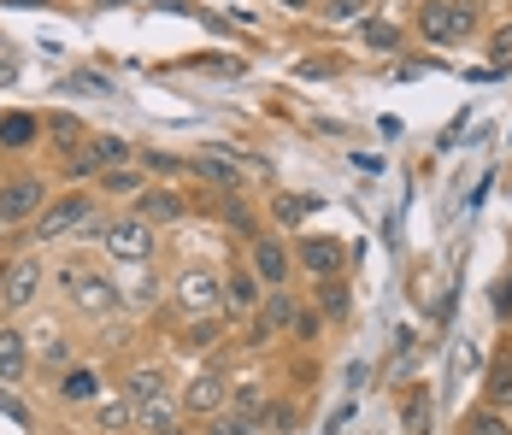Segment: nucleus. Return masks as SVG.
Returning <instances> with one entry per match:
<instances>
[{
  "mask_svg": "<svg viewBox=\"0 0 512 435\" xmlns=\"http://www.w3.org/2000/svg\"><path fill=\"white\" fill-rule=\"evenodd\" d=\"M489 406L495 412H512V359H501V365H489Z\"/></svg>",
  "mask_w": 512,
  "mask_h": 435,
  "instance_id": "6ab92c4d",
  "label": "nucleus"
},
{
  "mask_svg": "<svg viewBox=\"0 0 512 435\" xmlns=\"http://www.w3.org/2000/svg\"><path fill=\"white\" fill-rule=\"evenodd\" d=\"M259 412H265V383H242V388H236V418H248V424H254Z\"/></svg>",
  "mask_w": 512,
  "mask_h": 435,
  "instance_id": "5701e85b",
  "label": "nucleus"
},
{
  "mask_svg": "<svg viewBox=\"0 0 512 435\" xmlns=\"http://www.w3.org/2000/svg\"><path fill=\"white\" fill-rule=\"evenodd\" d=\"M195 165H201V171L212 177V183H236V165H224V159H212V153H201Z\"/></svg>",
  "mask_w": 512,
  "mask_h": 435,
  "instance_id": "bb28decb",
  "label": "nucleus"
},
{
  "mask_svg": "<svg viewBox=\"0 0 512 435\" xmlns=\"http://www.w3.org/2000/svg\"><path fill=\"white\" fill-rule=\"evenodd\" d=\"M171 294H177L183 318H206V312L224 306V277H212V271H183V277L171 283Z\"/></svg>",
  "mask_w": 512,
  "mask_h": 435,
  "instance_id": "423d86ee",
  "label": "nucleus"
},
{
  "mask_svg": "<svg viewBox=\"0 0 512 435\" xmlns=\"http://www.w3.org/2000/svg\"><path fill=\"white\" fill-rule=\"evenodd\" d=\"M101 6H130V0H101Z\"/></svg>",
  "mask_w": 512,
  "mask_h": 435,
  "instance_id": "c9c22d12",
  "label": "nucleus"
},
{
  "mask_svg": "<svg viewBox=\"0 0 512 435\" xmlns=\"http://www.w3.org/2000/svg\"><path fill=\"white\" fill-rule=\"evenodd\" d=\"M142 218H148V224H165V218H183V200H177L171 189H148V194H142Z\"/></svg>",
  "mask_w": 512,
  "mask_h": 435,
  "instance_id": "a211bd4d",
  "label": "nucleus"
},
{
  "mask_svg": "<svg viewBox=\"0 0 512 435\" xmlns=\"http://www.w3.org/2000/svg\"><path fill=\"white\" fill-rule=\"evenodd\" d=\"M365 42H371V48H395L401 36H395V24H365Z\"/></svg>",
  "mask_w": 512,
  "mask_h": 435,
  "instance_id": "cd10ccee",
  "label": "nucleus"
},
{
  "mask_svg": "<svg viewBox=\"0 0 512 435\" xmlns=\"http://www.w3.org/2000/svg\"><path fill=\"white\" fill-rule=\"evenodd\" d=\"M318 312L324 318H348V289L330 277V283H318Z\"/></svg>",
  "mask_w": 512,
  "mask_h": 435,
  "instance_id": "4be33fe9",
  "label": "nucleus"
},
{
  "mask_svg": "<svg viewBox=\"0 0 512 435\" xmlns=\"http://www.w3.org/2000/svg\"><path fill=\"white\" fill-rule=\"evenodd\" d=\"M59 283L71 289V300H77L83 312H95V318L118 306V289H112L106 277H95V271H83V265H65V271H59Z\"/></svg>",
  "mask_w": 512,
  "mask_h": 435,
  "instance_id": "6e6552de",
  "label": "nucleus"
},
{
  "mask_svg": "<svg viewBox=\"0 0 512 435\" xmlns=\"http://www.w3.org/2000/svg\"><path fill=\"white\" fill-rule=\"evenodd\" d=\"M71 89H83V95H112V83H106V77H89V71H77Z\"/></svg>",
  "mask_w": 512,
  "mask_h": 435,
  "instance_id": "c756f323",
  "label": "nucleus"
},
{
  "mask_svg": "<svg viewBox=\"0 0 512 435\" xmlns=\"http://www.w3.org/2000/svg\"><path fill=\"white\" fill-rule=\"evenodd\" d=\"M465 435H512V418L507 412H495V406H483V412H471Z\"/></svg>",
  "mask_w": 512,
  "mask_h": 435,
  "instance_id": "aec40b11",
  "label": "nucleus"
},
{
  "mask_svg": "<svg viewBox=\"0 0 512 435\" xmlns=\"http://www.w3.org/2000/svg\"><path fill=\"white\" fill-rule=\"evenodd\" d=\"M130 159H136V147L124 136H89V147L77 159H65V165H71V177H106V171H124Z\"/></svg>",
  "mask_w": 512,
  "mask_h": 435,
  "instance_id": "20e7f679",
  "label": "nucleus"
},
{
  "mask_svg": "<svg viewBox=\"0 0 512 435\" xmlns=\"http://www.w3.org/2000/svg\"><path fill=\"white\" fill-rule=\"evenodd\" d=\"M224 400H230L224 371H201L195 383L183 388V412H201V418H218V412H224Z\"/></svg>",
  "mask_w": 512,
  "mask_h": 435,
  "instance_id": "9d476101",
  "label": "nucleus"
},
{
  "mask_svg": "<svg viewBox=\"0 0 512 435\" xmlns=\"http://www.w3.org/2000/svg\"><path fill=\"white\" fill-rule=\"evenodd\" d=\"M36 136H42L36 118H6V124H0V147H30Z\"/></svg>",
  "mask_w": 512,
  "mask_h": 435,
  "instance_id": "412c9836",
  "label": "nucleus"
},
{
  "mask_svg": "<svg viewBox=\"0 0 512 435\" xmlns=\"http://www.w3.org/2000/svg\"><path fill=\"white\" fill-rule=\"evenodd\" d=\"M495 318H512V277H501V289H495Z\"/></svg>",
  "mask_w": 512,
  "mask_h": 435,
  "instance_id": "7c9ffc66",
  "label": "nucleus"
},
{
  "mask_svg": "<svg viewBox=\"0 0 512 435\" xmlns=\"http://www.w3.org/2000/svg\"><path fill=\"white\" fill-rule=\"evenodd\" d=\"M101 189L106 194H142V171H130V165H124V171H106Z\"/></svg>",
  "mask_w": 512,
  "mask_h": 435,
  "instance_id": "393cba45",
  "label": "nucleus"
},
{
  "mask_svg": "<svg viewBox=\"0 0 512 435\" xmlns=\"http://www.w3.org/2000/svg\"><path fill=\"white\" fill-rule=\"evenodd\" d=\"M471 24H477V18H471V6H460V0H430V6L418 12V36H424V42H442V48H448V42H465Z\"/></svg>",
  "mask_w": 512,
  "mask_h": 435,
  "instance_id": "f03ea898",
  "label": "nucleus"
},
{
  "mask_svg": "<svg viewBox=\"0 0 512 435\" xmlns=\"http://www.w3.org/2000/svg\"><path fill=\"white\" fill-rule=\"evenodd\" d=\"M407 435H430V394L424 388L407 400Z\"/></svg>",
  "mask_w": 512,
  "mask_h": 435,
  "instance_id": "b1692460",
  "label": "nucleus"
},
{
  "mask_svg": "<svg viewBox=\"0 0 512 435\" xmlns=\"http://www.w3.org/2000/svg\"><path fill=\"white\" fill-rule=\"evenodd\" d=\"M124 400H130V412H142V406H154V400H171V383H165V371H154V365L130 371V383H124Z\"/></svg>",
  "mask_w": 512,
  "mask_h": 435,
  "instance_id": "2eb2a0df",
  "label": "nucleus"
},
{
  "mask_svg": "<svg viewBox=\"0 0 512 435\" xmlns=\"http://www.w3.org/2000/svg\"><path fill=\"white\" fill-rule=\"evenodd\" d=\"M48 283V271H42V259H12L6 271H0V312H24L36 294Z\"/></svg>",
  "mask_w": 512,
  "mask_h": 435,
  "instance_id": "39448f33",
  "label": "nucleus"
},
{
  "mask_svg": "<svg viewBox=\"0 0 512 435\" xmlns=\"http://www.w3.org/2000/svg\"><path fill=\"white\" fill-rule=\"evenodd\" d=\"M248 430H254V424L230 412V418H212V430H206V435H248Z\"/></svg>",
  "mask_w": 512,
  "mask_h": 435,
  "instance_id": "c85d7f7f",
  "label": "nucleus"
},
{
  "mask_svg": "<svg viewBox=\"0 0 512 435\" xmlns=\"http://www.w3.org/2000/svg\"><path fill=\"white\" fill-rule=\"evenodd\" d=\"M295 259L307 265L318 283H330V277L342 271V242H330V236H307V242L295 247Z\"/></svg>",
  "mask_w": 512,
  "mask_h": 435,
  "instance_id": "f8f14e48",
  "label": "nucleus"
},
{
  "mask_svg": "<svg viewBox=\"0 0 512 435\" xmlns=\"http://www.w3.org/2000/svg\"><path fill=\"white\" fill-rule=\"evenodd\" d=\"M295 336H301V341L318 336V312H295Z\"/></svg>",
  "mask_w": 512,
  "mask_h": 435,
  "instance_id": "2f4dec72",
  "label": "nucleus"
},
{
  "mask_svg": "<svg viewBox=\"0 0 512 435\" xmlns=\"http://www.w3.org/2000/svg\"><path fill=\"white\" fill-rule=\"evenodd\" d=\"M283 6H295V12H301V6H307V0H283Z\"/></svg>",
  "mask_w": 512,
  "mask_h": 435,
  "instance_id": "f704fd0d",
  "label": "nucleus"
},
{
  "mask_svg": "<svg viewBox=\"0 0 512 435\" xmlns=\"http://www.w3.org/2000/svg\"><path fill=\"white\" fill-rule=\"evenodd\" d=\"M489 53H495L501 65H507V59H512V24H507V30H501V36H495V42H489Z\"/></svg>",
  "mask_w": 512,
  "mask_h": 435,
  "instance_id": "473e14b6",
  "label": "nucleus"
},
{
  "mask_svg": "<svg viewBox=\"0 0 512 435\" xmlns=\"http://www.w3.org/2000/svg\"><path fill=\"white\" fill-rule=\"evenodd\" d=\"M42 136H48V147H53V153H65V159H77V153L89 147V124H83L77 112H53V118H48V130H42Z\"/></svg>",
  "mask_w": 512,
  "mask_h": 435,
  "instance_id": "9b49d317",
  "label": "nucleus"
},
{
  "mask_svg": "<svg viewBox=\"0 0 512 435\" xmlns=\"http://www.w3.org/2000/svg\"><path fill=\"white\" fill-rule=\"evenodd\" d=\"M89 224H95V200L89 194H59V200H48V212L36 218V242H59L71 230H89Z\"/></svg>",
  "mask_w": 512,
  "mask_h": 435,
  "instance_id": "f257e3e1",
  "label": "nucleus"
},
{
  "mask_svg": "<svg viewBox=\"0 0 512 435\" xmlns=\"http://www.w3.org/2000/svg\"><path fill=\"white\" fill-rule=\"evenodd\" d=\"M259 300H265V294H259L254 271H230V277H224V312H230V318H248V312H259Z\"/></svg>",
  "mask_w": 512,
  "mask_h": 435,
  "instance_id": "4468645a",
  "label": "nucleus"
},
{
  "mask_svg": "<svg viewBox=\"0 0 512 435\" xmlns=\"http://www.w3.org/2000/svg\"><path fill=\"white\" fill-rule=\"evenodd\" d=\"M101 247L124 265H142V259H154V224L148 218H118V224L101 230Z\"/></svg>",
  "mask_w": 512,
  "mask_h": 435,
  "instance_id": "7ed1b4c3",
  "label": "nucleus"
},
{
  "mask_svg": "<svg viewBox=\"0 0 512 435\" xmlns=\"http://www.w3.org/2000/svg\"><path fill=\"white\" fill-rule=\"evenodd\" d=\"M101 424H106V430H130V424H136L130 400H118V406H101Z\"/></svg>",
  "mask_w": 512,
  "mask_h": 435,
  "instance_id": "a878e982",
  "label": "nucleus"
},
{
  "mask_svg": "<svg viewBox=\"0 0 512 435\" xmlns=\"http://www.w3.org/2000/svg\"><path fill=\"white\" fill-rule=\"evenodd\" d=\"M254 277L271 283V289H283V277H289V247L271 242V236H254Z\"/></svg>",
  "mask_w": 512,
  "mask_h": 435,
  "instance_id": "ddd939ff",
  "label": "nucleus"
},
{
  "mask_svg": "<svg viewBox=\"0 0 512 435\" xmlns=\"http://www.w3.org/2000/svg\"><path fill=\"white\" fill-rule=\"evenodd\" d=\"M59 400H65V406H95V400H101V371H95V365H77V371H65Z\"/></svg>",
  "mask_w": 512,
  "mask_h": 435,
  "instance_id": "dca6fc26",
  "label": "nucleus"
},
{
  "mask_svg": "<svg viewBox=\"0 0 512 435\" xmlns=\"http://www.w3.org/2000/svg\"><path fill=\"white\" fill-rule=\"evenodd\" d=\"M224 224H236V230H242V236H248V230H254V224H248V212H242V206H224Z\"/></svg>",
  "mask_w": 512,
  "mask_h": 435,
  "instance_id": "72a5a7b5",
  "label": "nucleus"
},
{
  "mask_svg": "<svg viewBox=\"0 0 512 435\" xmlns=\"http://www.w3.org/2000/svg\"><path fill=\"white\" fill-rule=\"evenodd\" d=\"M42 206H48V183L42 177H12L0 189V224H30V218H42Z\"/></svg>",
  "mask_w": 512,
  "mask_h": 435,
  "instance_id": "0eeeda50",
  "label": "nucleus"
},
{
  "mask_svg": "<svg viewBox=\"0 0 512 435\" xmlns=\"http://www.w3.org/2000/svg\"><path fill=\"white\" fill-rule=\"evenodd\" d=\"M283 330H295V294L289 289H271L265 300H259V312H254V324H248V341H271V336H283Z\"/></svg>",
  "mask_w": 512,
  "mask_h": 435,
  "instance_id": "1a4fd4ad",
  "label": "nucleus"
},
{
  "mask_svg": "<svg viewBox=\"0 0 512 435\" xmlns=\"http://www.w3.org/2000/svg\"><path fill=\"white\" fill-rule=\"evenodd\" d=\"M30 371V347L18 330H0V383H18Z\"/></svg>",
  "mask_w": 512,
  "mask_h": 435,
  "instance_id": "f3484780",
  "label": "nucleus"
}]
</instances>
